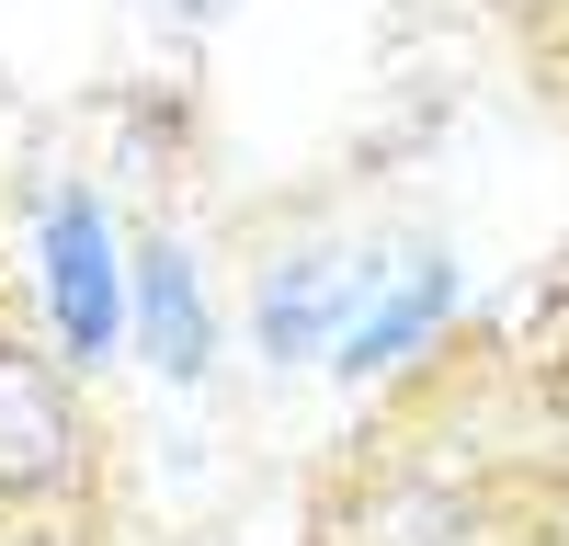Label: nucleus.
Masks as SVG:
<instances>
[{
	"label": "nucleus",
	"instance_id": "4",
	"mask_svg": "<svg viewBox=\"0 0 569 546\" xmlns=\"http://www.w3.org/2000/svg\"><path fill=\"white\" fill-rule=\"evenodd\" d=\"M126 353H149L171 387L217 376V285L171 228H126Z\"/></svg>",
	"mask_w": 569,
	"mask_h": 546
},
{
	"label": "nucleus",
	"instance_id": "7",
	"mask_svg": "<svg viewBox=\"0 0 569 546\" xmlns=\"http://www.w3.org/2000/svg\"><path fill=\"white\" fill-rule=\"evenodd\" d=\"M217 12H228V0H149V23H160V34H171V46H182V34H206V23H217Z\"/></svg>",
	"mask_w": 569,
	"mask_h": 546
},
{
	"label": "nucleus",
	"instance_id": "3",
	"mask_svg": "<svg viewBox=\"0 0 569 546\" xmlns=\"http://www.w3.org/2000/svg\"><path fill=\"white\" fill-rule=\"evenodd\" d=\"M376 285V251H330V240H297V251H273L251 273V353L273 364H330V342H342V318L365 307Z\"/></svg>",
	"mask_w": 569,
	"mask_h": 546
},
{
	"label": "nucleus",
	"instance_id": "6",
	"mask_svg": "<svg viewBox=\"0 0 569 546\" xmlns=\"http://www.w3.org/2000/svg\"><path fill=\"white\" fill-rule=\"evenodd\" d=\"M0 546H91V513H23L0 524Z\"/></svg>",
	"mask_w": 569,
	"mask_h": 546
},
{
	"label": "nucleus",
	"instance_id": "2",
	"mask_svg": "<svg viewBox=\"0 0 569 546\" xmlns=\"http://www.w3.org/2000/svg\"><path fill=\"white\" fill-rule=\"evenodd\" d=\"M23 513H91V410L58 342L0 318V524Z\"/></svg>",
	"mask_w": 569,
	"mask_h": 546
},
{
	"label": "nucleus",
	"instance_id": "1",
	"mask_svg": "<svg viewBox=\"0 0 569 546\" xmlns=\"http://www.w3.org/2000/svg\"><path fill=\"white\" fill-rule=\"evenodd\" d=\"M34 296L69 376H103L126 353V216L103 182H46L34 194Z\"/></svg>",
	"mask_w": 569,
	"mask_h": 546
},
{
	"label": "nucleus",
	"instance_id": "5",
	"mask_svg": "<svg viewBox=\"0 0 569 546\" xmlns=\"http://www.w3.org/2000/svg\"><path fill=\"white\" fill-rule=\"evenodd\" d=\"M456 296H467V262H456V251H399V262H376L365 307L342 318V342H330V376H342V387H376V376H399V364H421V353L445 342Z\"/></svg>",
	"mask_w": 569,
	"mask_h": 546
}]
</instances>
